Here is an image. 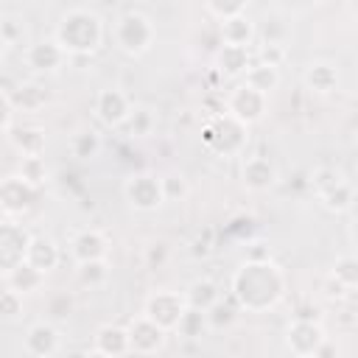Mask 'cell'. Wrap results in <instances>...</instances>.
Instances as JSON below:
<instances>
[{
  "label": "cell",
  "mask_w": 358,
  "mask_h": 358,
  "mask_svg": "<svg viewBox=\"0 0 358 358\" xmlns=\"http://www.w3.org/2000/svg\"><path fill=\"white\" fill-rule=\"evenodd\" d=\"M232 302L243 310L263 313L274 308L282 294H285V271L274 260H260V263H241L229 280Z\"/></svg>",
  "instance_id": "6da1fadb"
},
{
  "label": "cell",
  "mask_w": 358,
  "mask_h": 358,
  "mask_svg": "<svg viewBox=\"0 0 358 358\" xmlns=\"http://www.w3.org/2000/svg\"><path fill=\"white\" fill-rule=\"evenodd\" d=\"M106 36V28H103V20L98 11H92L90 6H73L67 8L56 28H53V42L70 56H90L101 48Z\"/></svg>",
  "instance_id": "7a4b0ae2"
},
{
  "label": "cell",
  "mask_w": 358,
  "mask_h": 358,
  "mask_svg": "<svg viewBox=\"0 0 358 358\" xmlns=\"http://www.w3.org/2000/svg\"><path fill=\"white\" fill-rule=\"evenodd\" d=\"M112 39H115V45H117L120 53L137 59V56H143V53L151 50L154 39H157V25H154V20H151L148 14L129 8V11H123V14L115 20V25H112Z\"/></svg>",
  "instance_id": "3957f363"
},
{
  "label": "cell",
  "mask_w": 358,
  "mask_h": 358,
  "mask_svg": "<svg viewBox=\"0 0 358 358\" xmlns=\"http://www.w3.org/2000/svg\"><path fill=\"white\" fill-rule=\"evenodd\" d=\"M187 310V302H185V294L182 291H173V288H162V291H154L145 305H143V316L148 322H154L157 327H162L165 333H171L176 327V322L182 319V313Z\"/></svg>",
  "instance_id": "277c9868"
},
{
  "label": "cell",
  "mask_w": 358,
  "mask_h": 358,
  "mask_svg": "<svg viewBox=\"0 0 358 358\" xmlns=\"http://www.w3.org/2000/svg\"><path fill=\"white\" fill-rule=\"evenodd\" d=\"M266 109H268V98L260 95V92H255L252 87H246L243 81H241L235 90H229L227 98H224V112H227L232 120H238L241 126H246V129H249L252 123L263 120Z\"/></svg>",
  "instance_id": "5b68a950"
},
{
  "label": "cell",
  "mask_w": 358,
  "mask_h": 358,
  "mask_svg": "<svg viewBox=\"0 0 358 358\" xmlns=\"http://www.w3.org/2000/svg\"><path fill=\"white\" fill-rule=\"evenodd\" d=\"M123 196H126V201H129L134 210H140V213H154L157 207L165 204L162 187H159V176L151 173V171L131 173V176L123 182Z\"/></svg>",
  "instance_id": "8992f818"
},
{
  "label": "cell",
  "mask_w": 358,
  "mask_h": 358,
  "mask_svg": "<svg viewBox=\"0 0 358 358\" xmlns=\"http://www.w3.org/2000/svg\"><path fill=\"white\" fill-rule=\"evenodd\" d=\"M31 232L17 221H0V274L6 277L25 260Z\"/></svg>",
  "instance_id": "52a82bcc"
},
{
  "label": "cell",
  "mask_w": 358,
  "mask_h": 358,
  "mask_svg": "<svg viewBox=\"0 0 358 358\" xmlns=\"http://www.w3.org/2000/svg\"><path fill=\"white\" fill-rule=\"evenodd\" d=\"M95 117L109 126V129H117L129 120L131 109H134V101L129 98V92H123L120 87H106L95 95Z\"/></svg>",
  "instance_id": "ba28073f"
},
{
  "label": "cell",
  "mask_w": 358,
  "mask_h": 358,
  "mask_svg": "<svg viewBox=\"0 0 358 358\" xmlns=\"http://www.w3.org/2000/svg\"><path fill=\"white\" fill-rule=\"evenodd\" d=\"M126 333H129V355H143V358L157 355L168 338V333L157 327L154 322H148L143 313L126 324Z\"/></svg>",
  "instance_id": "9c48e42d"
},
{
  "label": "cell",
  "mask_w": 358,
  "mask_h": 358,
  "mask_svg": "<svg viewBox=\"0 0 358 358\" xmlns=\"http://www.w3.org/2000/svg\"><path fill=\"white\" fill-rule=\"evenodd\" d=\"M62 347V333L53 322L42 319V322H34L28 324L25 336H22V350L31 355V358H53Z\"/></svg>",
  "instance_id": "30bf717a"
},
{
  "label": "cell",
  "mask_w": 358,
  "mask_h": 358,
  "mask_svg": "<svg viewBox=\"0 0 358 358\" xmlns=\"http://www.w3.org/2000/svg\"><path fill=\"white\" fill-rule=\"evenodd\" d=\"M324 327L322 322H291L288 330H285V347L291 350L294 358H305V355H313V350L324 341Z\"/></svg>",
  "instance_id": "8fae6325"
},
{
  "label": "cell",
  "mask_w": 358,
  "mask_h": 358,
  "mask_svg": "<svg viewBox=\"0 0 358 358\" xmlns=\"http://www.w3.org/2000/svg\"><path fill=\"white\" fill-rule=\"evenodd\" d=\"M39 190H34L28 182H22L17 173L14 176H6L0 182V210L6 215H20V213H28L36 201Z\"/></svg>",
  "instance_id": "7c38bea8"
},
{
  "label": "cell",
  "mask_w": 358,
  "mask_h": 358,
  "mask_svg": "<svg viewBox=\"0 0 358 358\" xmlns=\"http://www.w3.org/2000/svg\"><path fill=\"white\" fill-rule=\"evenodd\" d=\"M22 59H25V64H28L34 73H56V70L67 62V53H64V50L53 42V36H50V39H36V42L25 45Z\"/></svg>",
  "instance_id": "4fadbf2b"
},
{
  "label": "cell",
  "mask_w": 358,
  "mask_h": 358,
  "mask_svg": "<svg viewBox=\"0 0 358 358\" xmlns=\"http://www.w3.org/2000/svg\"><path fill=\"white\" fill-rule=\"evenodd\" d=\"M241 182L246 190L252 193H263L268 187L277 185V165L268 159V157H260V154H252V157H243V165H241Z\"/></svg>",
  "instance_id": "5bb4252c"
},
{
  "label": "cell",
  "mask_w": 358,
  "mask_h": 358,
  "mask_svg": "<svg viewBox=\"0 0 358 358\" xmlns=\"http://www.w3.org/2000/svg\"><path fill=\"white\" fill-rule=\"evenodd\" d=\"M25 263L48 277L62 263V249L50 235H31L28 249H25Z\"/></svg>",
  "instance_id": "9a60e30c"
},
{
  "label": "cell",
  "mask_w": 358,
  "mask_h": 358,
  "mask_svg": "<svg viewBox=\"0 0 358 358\" xmlns=\"http://www.w3.org/2000/svg\"><path fill=\"white\" fill-rule=\"evenodd\" d=\"M106 255H109V241L98 229H78L70 241V257L76 263L106 260Z\"/></svg>",
  "instance_id": "2e32d148"
},
{
  "label": "cell",
  "mask_w": 358,
  "mask_h": 358,
  "mask_svg": "<svg viewBox=\"0 0 358 358\" xmlns=\"http://www.w3.org/2000/svg\"><path fill=\"white\" fill-rule=\"evenodd\" d=\"M48 90L39 84V81H22V84H14L8 90V101H11V109L14 112H39L45 103H48Z\"/></svg>",
  "instance_id": "e0dca14e"
},
{
  "label": "cell",
  "mask_w": 358,
  "mask_h": 358,
  "mask_svg": "<svg viewBox=\"0 0 358 358\" xmlns=\"http://www.w3.org/2000/svg\"><path fill=\"white\" fill-rule=\"evenodd\" d=\"M8 143L20 157H45V129L39 126H11L8 131Z\"/></svg>",
  "instance_id": "ac0fdd59"
},
{
  "label": "cell",
  "mask_w": 358,
  "mask_h": 358,
  "mask_svg": "<svg viewBox=\"0 0 358 358\" xmlns=\"http://www.w3.org/2000/svg\"><path fill=\"white\" fill-rule=\"evenodd\" d=\"M92 350L103 352L106 358H123L129 355V333L123 324H103L95 330Z\"/></svg>",
  "instance_id": "d6986e66"
},
{
  "label": "cell",
  "mask_w": 358,
  "mask_h": 358,
  "mask_svg": "<svg viewBox=\"0 0 358 358\" xmlns=\"http://www.w3.org/2000/svg\"><path fill=\"white\" fill-rule=\"evenodd\" d=\"M252 64V50L249 48H235V45H218L215 50V67L227 78H238L249 70Z\"/></svg>",
  "instance_id": "ffe728a7"
},
{
  "label": "cell",
  "mask_w": 358,
  "mask_h": 358,
  "mask_svg": "<svg viewBox=\"0 0 358 358\" xmlns=\"http://www.w3.org/2000/svg\"><path fill=\"white\" fill-rule=\"evenodd\" d=\"M302 84L316 95H330L338 87V70L330 62H310L302 73Z\"/></svg>",
  "instance_id": "44dd1931"
},
{
  "label": "cell",
  "mask_w": 358,
  "mask_h": 358,
  "mask_svg": "<svg viewBox=\"0 0 358 358\" xmlns=\"http://www.w3.org/2000/svg\"><path fill=\"white\" fill-rule=\"evenodd\" d=\"M3 280H6V288L14 291V294H20V296L36 294V291H42V285H45V274L36 271L34 266H28L25 260H22L17 268H11Z\"/></svg>",
  "instance_id": "7402d4cb"
},
{
  "label": "cell",
  "mask_w": 358,
  "mask_h": 358,
  "mask_svg": "<svg viewBox=\"0 0 358 358\" xmlns=\"http://www.w3.org/2000/svg\"><path fill=\"white\" fill-rule=\"evenodd\" d=\"M185 302H187V308H196V310H210L218 299H221V288H218V282L215 280H210V277H196L185 291Z\"/></svg>",
  "instance_id": "603a6c76"
},
{
  "label": "cell",
  "mask_w": 358,
  "mask_h": 358,
  "mask_svg": "<svg viewBox=\"0 0 358 358\" xmlns=\"http://www.w3.org/2000/svg\"><path fill=\"white\" fill-rule=\"evenodd\" d=\"M218 34H221V45H235V48H249L257 36V28L255 22L243 14V17H235V20H227V22H218Z\"/></svg>",
  "instance_id": "cb8c5ba5"
},
{
  "label": "cell",
  "mask_w": 358,
  "mask_h": 358,
  "mask_svg": "<svg viewBox=\"0 0 358 358\" xmlns=\"http://www.w3.org/2000/svg\"><path fill=\"white\" fill-rule=\"evenodd\" d=\"M243 84L268 98V95L280 87V70H274V67H268V64H260V62H252L249 70L243 73Z\"/></svg>",
  "instance_id": "d4e9b609"
},
{
  "label": "cell",
  "mask_w": 358,
  "mask_h": 358,
  "mask_svg": "<svg viewBox=\"0 0 358 358\" xmlns=\"http://www.w3.org/2000/svg\"><path fill=\"white\" fill-rule=\"evenodd\" d=\"M103 143H101V134L95 129H78L73 137H70V154L81 162H90L101 154Z\"/></svg>",
  "instance_id": "484cf974"
},
{
  "label": "cell",
  "mask_w": 358,
  "mask_h": 358,
  "mask_svg": "<svg viewBox=\"0 0 358 358\" xmlns=\"http://www.w3.org/2000/svg\"><path fill=\"white\" fill-rule=\"evenodd\" d=\"M76 280L81 288H103L109 282V260H90V263H76Z\"/></svg>",
  "instance_id": "4316f807"
},
{
  "label": "cell",
  "mask_w": 358,
  "mask_h": 358,
  "mask_svg": "<svg viewBox=\"0 0 358 358\" xmlns=\"http://www.w3.org/2000/svg\"><path fill=\"white\" fill-rule=\"evenodd\" d=\"M17 176H20L22 182H28L34 190H42L45 182L50 179V168H48L45 157H22V159H20V171H17Z\"/></svg>",
  "instance_id": "83f0119b"
},
{
  "label": "cell",
  "mask_w": 358,
  "mask_h": 358,
  "mask_svg": "<svg viewBox=\"0 0 358 358\" xmlns=\"http://www.w3.org/2000/svg\"><path fill=\"white\" fill-rule=\"evenodd\" d=\"M319 201L330 210V213H347L352 210V201H355V190L350 185V179H344L341 185H336L333 190H327L324 196H319Z\"/></svg>",
  "instance_id": "f1b7e54d"
},
{
  "label": "cell",
  "mask_w": 358,
  "mask_h": 358,
  "mask_svg": "<svg viewBox=\"0 0 358 358\" xmlns=\"http://www.w3.org/2000/svg\"><path fill=\"white\" fill-rule=\"evenodd\" d=\"M207 330H210L207 327V316L201 310H196V308H187L182 313V319L176 322V327H173V333H179L182 338H201Z\"/></svg>",
  "instance_id": "f546056e"
},
{
  "label": "cell",
  "mask_w": 358,
  "mask_h": 358,
  "mask_svg": "<svg viewBox=\"0 0 358 358\" xmlns=\"http://www.w3.org/2000/svg\"><path fill=\"white\" fill-rule=\"evenodd\" d=\"M330 280H336L338 285H344L347 291H352L358 285V260L352 255H341L336 257L333 268H330Z\"/></svg>",
  "instance_id": "4dcf8cb0"
},
{
  "label": "cell",
  "mask_w": 358,
  "mask_h": 358,
  "mask_svg": "<svg viewBox=\"0 0 358 358\" xmlns=\"http://www.w3.org/2000/svg\"><path fill=\"white\" fill-rule=\"evenodd\" d=\"M238 305L235 302H227L224 296L210 308V310H204V316H207V327L210 330H224V327H229L235 319H238Z\"/></svg>",
  "instance_id": "1f68e13d"
},
{
  "label": "cell",
  "mask_w": 358,
  "mask_h": 358,
  "mask_svg": "<svg viewBox=\"0 0 358 358\" xmlns=\"http://www.w3.org/2000/svg\"><path fill=\"white\" fill-rule=\"evenodd\" d=\"M73 308H76V299L67 291H56V294H50L45 299V313H48V322H53V324L70 319Z\"/></svg>",
  "instance_id": "d6a6232c"
},
{
  "label": "cell",
  "mask_w": 358,
  "mask_h": 358,
  "mask_svg": "<svg viewBox=\"0 0 358 358\" xmlns=\"http://www.w3.org/2000/svg\"><path fill=\"white\" fill-rule=\"evenodd\" d=\"M159 187H162V199L165 201H185L187 193H190V185L182 173L171 171V173H162L159 176Z\"/></svg>",
  "instance_id": "836d02e7"
},
{
  "label": "cell",
  "mask_w": 358,
  "mask_h": 358,
  "mask_svg": "<svg viewBox=\"0 0 358 358\" xmlns=\"http://www.w3.org/2000/svg\"><path fill=\"white\" fill-rule=\"evenodd\" d=\"M123 126H126V131L131 137H148L154 131V112L148 106H134Z\"/></svg>",
  "instance_id": "e575fe53"
},
{
  "label": "cell",
  "mask_w": 358,
  "mask_h": 358,
  "mask_svg": "<svg viewBox=\"0 0 358 358\" xmlns=\"http://www.w3.org/2000/svg\"><path fill=\"white\" fill-rule=\"evenodd\" d=\"M22 313H25V296L3 288L0 291V322L3 324H11V322L22 319Z\"/></svg>",
  "instance_id": "d590c367"
},
{
  "label": "cell",
  "mask_w": 358,
  "mask_h": 358,
  "mask_svg": "<svg viewBox=\"0 0 358 358\" xmlns=\"http://www.w3.org/2000/svg\"><path fill=\"white\" fill-rule=\"evenodd\" d=\"M246 0H235V3H221V0H210L204 3V11L215 20V22H227V20H235V17H243L246 14Z\"/></svg>",
  "instance_id": "8d00e7d4"
},
{
  "label": "cell",
  "mask_w": 358,
  "mask_h": 358,
  "mask_svg": "<svg viewBox=\"0 0 358 358\" xmlns=\"http://www.w3.org/2000/svg\"><path fill=\"white\" fill-rule=\"evenodd\" d=\"M347 176L338 171V168H316L313 171V190L316 196H324L327 190H333L336 185H341Z\"/></svg>",
  "instance_id": "74e56055"
},
{
  "label": "cell",
  "mask_w": 358,
  "mask_h": 358,
  "mask_svg": "<svg viewBox=\"0 0 358 358\" xmlns=\"http://www.w3.org/2000/svg\"><path fill=\"white\" fill-rule=\"evenodd\" d=\"M0 36L14 48L22 42L25 36V20L22 17H14V14H3L0 17Z\"/></svg>",
  "instance_id": "f35d334b"
},
{
  "label": "cell",
  "mask_w": 358,
  "mask_h": 358,
  "mask_svg": "<svg viewBox=\"0 0 358 358\" xmlns=\"http://www.w3.org/2000/svg\"><path fill=\"white\" fill-rule=\"evenodd\" d=\"M257 34H260L263 45H285V39H288V28H285V22L277 20V17L266 20L263 31H257Z\"/></svg>",
  "instance_id": "ab89813d"
},
{
  "label": "cell",
  "mask_w": 358,
  "mask_h": 358,
  "mask_svg": "<svg viewBox=\"0 0 358 358\" xmlns=\"http://www.w3.org/2000/svg\"><path fill=\"white\" fill-rule=\"evenodd\" d=\"M285 56H288L285 45H260V50H257V62H260V64H268V67H274V70L282 67Z\"/></svg>",
  "instance_id": "60d3db41"
},
{
  "label": "cell",
  "mask_w": 358,
  "mask_h": 358,
  "mask_svg": "<svg viewBox=\"0 0 358 358\" xmlns=\"http://www.w3.org/2000/svg\"><path fill=\"white\" fill-rule=\"evenodd\" d=\"M168 257H171V249H168V243H165V241H154V243L145 249V263H148L151 268L165 266V263H168Z\"/></svg>",
  "instance_id": "b9f144b4"
},
{
  "label": "cell",
  "mask_w": 358,
  "mask_h": 358,
  "mask_svg": "<svg viewBox=\"0 0 358 358\" xmlns=\"http://www.w3.org/2000/svg\"><path fill=\"white\" fill-rule=\"evenodd\" d=\"M14 109H11V101H8V92L0 87V131H8L14 123Z\"/></svg>",
  "instance_id": "7bdbcfd3"
},
{
  "label": "cell",
  "mask_w": 358,
  "mask_h": 358,
  "mask_svg": "<svg viewBox=\"0 0 358 358\" xmlns=\"http://www.w3.org/2000/svg\"><path fill=\"white\" fill-rule=\"evenodd\" d=\"M310 358H341V347H338V341H336V338L324 336V341L313 350V355H310Z\"/></svg>",
  "instance_id": "ee69618b"
},
{
  "label": "cell",
  "mask_w": 358,
  "mask_h": 358,
  "mask_svg": "<svg viewBox=\"0 0 358 358\" xmlns=\"http://www.w3.org/2000/svg\"><path fill=\"white\" fill-rule=\"evenodd\" d=\"M260 260H271V255H268V246L263 241H255L246 252V263H260Z\"/></svg>",
  "instance_id": "f6af8a7d"
},
{
  "label": "cell",
  "mask_w": 358,
  "mask_h": 358,
  "mask_svg": "<svg viewBox=\"0 0 358 358\" xmlns=\"http://www.w3.org/2000/svg\"><path fill=\"white\" fill-rule=\"evenodd\" d=\"M190 252H193V257H207V255L213 252V243H210V232L204 235V241H201V235H199V238L193 241V249H190Z\"/></svg>",
  "instance_id": "bcb514c9"
},
{
  "label": "cell",
  "mask_w": 358,
  "mask_h": 358,
  "mask_svg": "<svg viewBox=\"0 0 358 358\" xmlns=\"http://www.w3.org/2000/svg\"><path fill=\"white\" fill-rule=\"evenodd\" d=\"M324 294H327L330 299H344V296H347L350 291H347L344 285H338L336 280H330V277H327V291H324Z\"/></svg>",
  "instance_id": "7dc6e473"
},
{
  "label": "cell",
  "mask_w": 358,
  "mask_h": 358,
  "mask_svg": "<svg viewBox=\"0 0 358 358\" xmlns=\"http://www.w3.org/2000/svg\"><path fill=\"white\" fill-rule=\"evenodd\" d=\"M8 50H11V45H8V42H6L3 36H0V64H3V59L8 56Z\"/></svg>",
  "instance_id": "c3c4849f"
},
{
  "label": "cell",
  "mask_w": 358,
  "mask_h": 358,
  "mask_svg": "<svg viewBox=\"0 0 358 358\" xmlns=\"http://www.w3.org/2000/svg\"><path fill=\"white\" fill-rule=\"evenodd\" d=\"M81 358H106V355H103V352H98V350H87Z\"/></svg>",
  "instance_id": "681fc988"
},
{
  "label": "cell",
  "mask_w": 358,
  "mask_h": 358,
  "mask_svg": "<svg viewBox=\"0 0 358 358\" xmlns=\"http://www.w3.org/2000/svg\"><path fill=\"white\" fill-rule=\"evenodd\" d=\"M305 358H310V355H305Z\"/></svg>",
  "instance_id": "f907efd6"
}]
</instances>
